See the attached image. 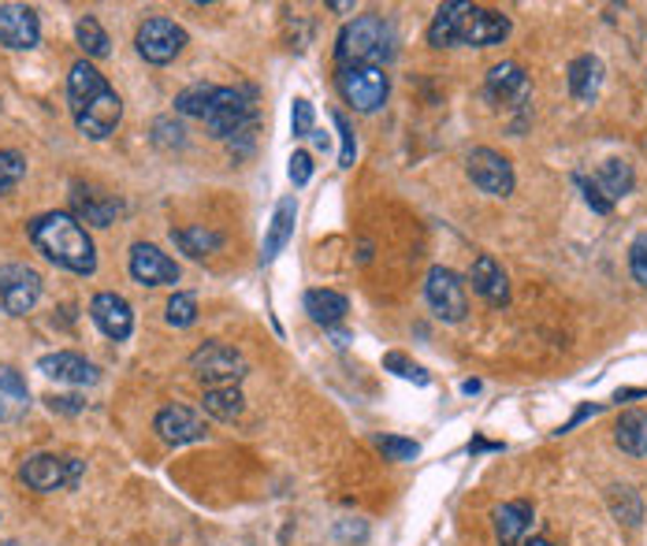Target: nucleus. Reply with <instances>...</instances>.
Segmentation results:
<instances>
[{
    "instance_id": "20",
    "label": "nucleus",
    "mask_w": 647,
    "mask_h": 546,
    "mask_svg": "<svg viewBox=\"0 0 647 546\" xmlns=\"http://www.w3.org/2000/svg\"><path fill=\"white\" fill-rule=\"evenodd\" d=\"M104 90H109V79H104L101 71L90 64V60H79V64H71V71H68V101H71V112L82 109V104H90L93 97H101Z\"/></svg>"
},
{
    "instance_id": "45",
    "label": "nucleus",
    "mask_w": 647,
    "mask_h": 546,
    "mask_svg": "<svg viewBox=\"0 0 647 546\" xmlns=\"http://www.w3.org/2000/svg\"><path fill=\"white\" fill-rule=\"evenodd\" d=\"M49 409L52 413H82L86 409V398H79V394H49Z\"/></svg>"
},
{
    "instance_id": "43",
    "label": "nucleus",
    "mask_w": 647,
    "mask_h": 546,
    "mask_svg": "<svg viewBox=\"0 0 647 546\" xmlns=\"http://www.w3.org/2000/svg\"><path fill=\"white\" fill-rule=\"evenodd\" d=\"M183 127L179 123H172V120H156V145H161V150H168V145H183L186 138H183Z\"/></svg>"
},
{
    "instance_id": "29",
    "label": "nucleus",
    "mask_w": 647,
    "mask_h": 546,
    "mask_svg": "<svg viewBox=\"0 0 647 546\" xmlns=\"http://www.w3.org/2000/svg\"><path fill=\"white\" fill-rule=\"evenodd\" d=\"M30 405V394H27V383L19 380V372L4 369L0 372V420H16L23 416Z\"/></svg>"
},
{
    "instance_id": "3",
    "label": "nucleus",
    "mask_w": 647,
    "mask_h": 546,
    "mask_svg": "<svg viewBox=\"0 0 647 546\" xmlns=\"http://www.w3.org/2000/svg\"><path fill=\"white\" fill-rule=\"evenodd\" d=\"M254 86H216L213 101L205 112V127L213 131V138H238V134L254 131Z\"/></svg>"
},
{
    "instance_id": "7",
    "label": "nucleus",
    "mask_w": 647,
    "mask_h": 546,
    "mask_svg": "<svg viewBox=\"0 0 647 546\" xmlns=\"http://www.w3.org/2000/svg\"><path fill=\"white\" fill-rule=\"evenodd\" d=\"M191 369L205 383V391L208 387H238V380L246 375V357L227 342H205L202 350H194Z\"/></svg>"
},
{
    "instance_id": "4",
    "label": "nucleus",
    "mask_w": 647,
    "mask_h": 546,
    "mask_svg": "<svg viewBox=\"0 0 647 546\" xmlns=\"http://www.w3.org/2000/svg\"><path fill=\"white\" fill-rule=\"evenodd\" d=\"M82 465L79 457H57V454H30L19 468V480L27 483L38 495H52V491H75L82 483Z\"/></svg>"
},
{
    "instance_id": "2",
    "label": "nucleus",
    "mask_w": 647,
    "mask_h": 546,
    "mask_svg": "<svg viewBox=\"0 0 647 546\" xmlns=\"http://www.w3.org/2000/svg\"><path fill=\"white\" fill-rule=\"evenodd\" d=\"M336 56H339V68H358V64L380 68V60L394 56L391 23L383 16H358L353 23L342 27Z\"/></svg>"
},
{
    "instance_id": "8",
    "label": "nucleus",
    "mask_w": 647,
    "mask_h": 546,
    "mask_svg": "<svg viewBox=\"0 0 647 546\" xmlns=\"http://www.w3.org/2000/svg\"><path fill=\"white\" fill-rule=\"evenodd\" d=\"M424 298H428V309H432L440 320H446V323H462L465 320L469 298H465V282H462L458 271L435 265L424 279Z\"/></svg>"
},
{
    "instance_id": "40",
    "label": "nucleus",
    "mask_w": 647,
    "mask_h": 546,
    "mask_svg": "<svg viewBox=\"0 0 647 546\" xmlns=\"http://www.w3.org/2000/svg\"><path fill=\"white\" fill-rule=\"evenodd\" d=\"M629 271H633V279L640 282V287H647V230L633 238V246H629Z\"/></svg>"
},
{
    "instance_id": "18",
    "label": "nucleus",
    "mask_w": 647,
    "mask_h": 546,
    "mask_svg": "<svg viewBox=\"0 0 647 546\" xmlns=\"http://www.w3.org/2000/svg\"><path fill=\"white\" fill-rule=\"evenodd\" d=\"M38 372H45L49 380H57V383H71V387H90V383H97L101 380V372L93 369V364L86 361V357H79V353H68V350H60V353H45L38 361Z\"/></svg>"
},
{
    "instance_id": "36",
    "label": "nucleus",
    "mask_w": 647,
    "mask_h": 546,
    "mask_svg": "<svg viewBox=\"0 0 647 546\" xmlns=\"http://www.w3.org/2000/svg\"><path fill=\"white\" fill-rule=\"evenodd\" d=\"M376 450L388 461H413L421 454V446H417L413 439H399V435H380L376 439Z\"/></svg>"
},
{
    "instance_id": "1",
    "label": "nucleus",
    "mask_w": 647,
    "mask_h": 546,
    "mask_svg": "<svg viewBox=\"0 0 647 546\" xmlns=\"http://www.w3.org/2000/svg\"><path fill=\"white\" fill-rule=\"evenodd\" d=\"M27 235L49 265L75 271V276H93V271H97V246H93L86 227H82L71 213L34 216L27 224Z\"/></svg>"
},
{
    "instance_id": "24",
    "label": "nucleus",
    "mask_w": 647,
    "mask_h": 546,
    "mask_svg": "<svg viewBox=\"0 0 647 546\" xmlns=\"http://www.w3.org/2000/svg\"><path fill=\"white\" fill-rule=\"evenodd\" d=\"M295 219H298V205L295 197H284L273 213V224H268V235H265V260H276L284 254V246L295 238Z\"/></svg>"
},
{
    "instance_id": "21",
    "label": "nucleus",
    "mask_w": 647,
    "mask_h": 546,
    "mask_svg": "<svg viewBox=\"0 0 647 546\" xmlns=\"http://www.w3.org/2000/svg\"><path fill=\"white\" fill-rule=\"evenodd\" d=\"M599 90H603V60L584 52V56H577L569 64V93L581 104H592L599 97Z\"/></svg>"
},
{
    "instance_id": "19",
    "label": "nucleus",
    "mask_w": 647,
    "mask_h": 546,
    "mask_svg": "<svg viewBox=\"0 0 647 546\" xmlns=\"http://www.w3.org/2000/svg\"><path fill=\"white\" fill-rule=\"evenodd\" d=\"M532 521H536L532 502H525V498L503 502V506L495 509V539H499V546H525L528 532H532Z\"/></svg>"
},
{
    "instance_id": "34",
    "label": "nucleus",
    "mask_w": 647,
    "mask_h": 546,
    "mask_svg": "<svg viewBox=\"0 0 647 546\" xmlns=\"http://www.w3.org/2000/svg\"><path fill=\"white\" fill-rule=\"evenodd\" d=\"M164 320H168L172 328H191V323L197 320L194 293H172L168 306H164Z\"/></svg>"
},
{
    "instance_id": "41",
    "label": "nucleus",
    "mask_w": 647,
    "mask_h": 546,
    "mask_svg": "<svg viewBox=\"0 0 647 546\" xmlns=\"http://www.w3.org/2000/svg\"><path fill=\"white\" fill-rule=\"evenodd\" d=\"M312 120H317L312 104L306 97H298L295 101V112H290V127H295V138H309V134H312Z\"/></svg>"
},
{
    "instance_id": "10",
    "label": "nucleus",
    "mask_w": 647,
    "mask_h": 546,
    "mask_svg": "<svg viewBox=\"0 0 647 546\" xmlns=\"http://www.w3.org/2000/svg\"><path fill=\"white\" fill-rule=\"evenodd\" d=\"M41 298V276L27 265L0 268V306L8 317H27Z\"/></svg>"
},
{
    "instance_id": "9",
    "label": "nucleus",
    "mask_w": 647,
    "mask_h": 546,
    "mask_svg": "<svg viewBox=\"0 0 647 546\" xmlns=\"http://www.w3.org/2000/svg\"><path fill=\"white\" fill-rule=\"evenodd\" d=\"M465 172H469V178H473V186L480 194H487V197L514 194V183H517L514 164H510L503 153L487 150V145H480V150L465 156Z\"/></svg>"
},
{
    "instance_id": "44",
    "label": "nucleus",
    "mask_w": 647,
    "mask_h": 546,
    "mask_svg": "<svg viewBox=\"0 0 647 546\" xmlns=\"http://www.w3.org/2000/svg\"><path fill=\"white\" fill-rule=\"evenodd\" d=\"M287 175H290V183H295V186H306L312 178V156L309 153H295V156H290Z\"/></svg>"
},
{
    "instance_id": "35",
    "label": "nucleus",
    "mask_w": 647,
    "mask_h": 546,
    "mask_svg": "<svg viewBox=\"0 0 647 546\" xmlns=\"http://www.w3.org/2000/svg\"><path fill=\"white\" fill-rule=\"evenodd\" d=\"M23 175H27V161H23V153H16V150H0V194L16 190V186L23 183Z\"/></svg>"
},
{
    "instance_id": "22",
    "label": "nucleus",
    "mask_w": 647,
    "mask_h": 546,
    "mask_svg": "<svg viewBox=\"0 0 647 546\" xmlns=\"http://www.w3.org/2000/svg\"><path fill=\"white\" fill-rule=\"evenodd\" d=\"M71 202H75V219L82 224H93V227H109L112 219L120 216V202L116 197H109V194H97V190H86V186H79L75 183V194H71Z\"/></svg>"
},
{
    "instance_id": "12",
    "label": "nucleus",
    "mask_w": 647,
    "mask_h": 546,
    "mask_svg": "<svg viewBox=\"0 0 647 546\" xmlns=\"http://www.w3.org/2000/svg\"><path fill=\"white\" fill-rule=\"evenodd\" d=\"M71 115H75L79 134H86L90 142H104L112 131L120 127V120H123V101H120V93L109 86V90L101 93V97H93L90 104H82V109H75Z\"/></svg>"
},
{
    "instance_id": "23",
    "label": "nucleus",
    "mask_w": 647,
    "mask_h": 546,
    "mask_svg": "<svg viewBox=\"0 0 647 546\" xmlns=\"http://www.w3.org/2000/svg\"><path fill=\"white\" fill-rule=\"evenodd\" d=\"M487 93H492L495 101H521L528 93L525 68L514 64V60H503V64H495L492 71H487Z\"/></svg>"
},
{
    "instance_id": "14",
    "label": "nucleus",
    "mask_w": 647,
    "mask_h": 546,
    "mask_svg": "<svg viewBox=\"0 0 647 546\" xmlns=\"http://www.w3.org/2000/svg\"><path fill=\"white\" fill-rule=\"evenodd\" d=\"M127 268H131V279L142 282V287H175L179 282V265L168 254H161L156 246H150V241H138L131 249Z\"/></svg>"
},
{
    "instance_id": "39",
    "label": "nucleus",
    "mask_w": 647,
    "mask_h": 546,
    "mask_svg": "<svg viewBox=\"0 0 647 546\" xmlns=\"http://www.w3.org/2000/svg\"><path fill=\"white\" fill-rule=\"evenodd\" d=\"M336 120V131H339V142H342V150H339V164L342 167H350L353 164V156H358V142H353V127H350V120L342 112L331 115Z\"/></svg>"
},
{
    "instance_id": "5",
    "label": "nucleus",
    "mask_w": 647,
    "mask_h": 546,
    "mask_svg": "<svg viewBox=\"0 0 647 546\" xmlns=\"http://www.w3.org/2000/svg\"><path fill=\"white\" fill-rule=\"evenodd\" d=\"M339 93L353 104V112H376L388 104L391 79L383 68L358 64V68H339Z\"/></svg>"
},
{
    "instance_id": "30",
    "label": "nucleus",
    "mask_w": 647,
    "mask_h": 546,
    "mask_svg": "<svg viewBox=\"0 0 647 546\" xmlns=\"http://www.w3.org/2000/svg\"><path fill=\"white\" fill-rule=\"evenodd\" d=\"M172 238H175V246L191 257H208L224 246L220 230H208V227H179V230H172Z\"/></svg>"
},
{
    "instance_id": "13",
    "label": "nucleus",
    "mask_w": 647,
    "mask_h": 546,
    "mask_svg": "<svg viewBox=\"0 0 647 546\" xmlns=\"http://www.w3.org/2000/svg\"><path fill=\"white\" fill-rule=\"evenodd\" d=\"M90 317L101 328L104 339H112V342H127L131 339L134 309H131V301L123 298V293H116V290L97 293V298L90 301Z\"/></svg>"
},
{
    "instance_id": "16",
    "label": "nucleus",
    "mask_w": 647,
    "mask_h": 546,
    "mask_svg": "<svg viewBox=\"0 0 647 546\" xmlns=\"http://www.w3.org/2000/svg\"><path fill=\"white\" fill-rule=\"evenodd\" d=\"M153 432L164 439L168 446H186V443H202L205 424L194 409L186 405H164L161 413L153 416Z\"/></svg>"
},
{
    "instance_id": "47",
    "label": "nucleus",
    "mask_w": 647,
    "mask_h": 546,
    "mask_svg": "<svg viewBox=\"0 0 647 546\" xmlns=\"http://www.w3.org/2000/svg\"><path fill=\"white\" fill-rule=\"evenodd\" d=\"M462 391H465V394H476V391H480V380H465V383H462Z\"/></svg>"
},
{
    "instance_id": "38",
    "label": "nucleus",
    "mask_w": 647,
    "mask_h": 546,
    "mask_svg": "<svg viewBox=\"0 0 647 546\" xmlns=\"http://www.w3.org/2000/svg\"><path fill=\"white\" fill-rule=\"evenodd\" d=\"M383 369H391L394 375H402V380H413L417 387H428V372L421 369V364L405 361L402 353H388V357H383Z\"/></svg>"
},
{
    "instance_id": "17",
    "label": "nucleus",
    "mask_w": 647,
    "mask_h": 546,
    "mask_svg": "<svg viewBox=\"0 0 647 546\" xmlns=\"http://www.w3.org/2000/svg\"><path fill=\"white\" fill-rule=\"evenodd\" d=\"M469 282H473V290L487 301V306H495V309L510 306V279H506L503 265H499V260H495L492 254H480V257L473 260Z\"/></svg>"
},
{
    "instance_id": "25",
    "label": "nucleus",
    "mask_w": 647,
    "mask_h": 546,
    "mask_svg": "<svg viewBox=\"0 0 647 546\" xmlns=\"http://www.w3.org/2000/svg\"><path fill=\"white\" fill-rule=\"evenodd\" d=\"M306 312H309V320L312 323H320V328H336V323L347 320V298H342L339 290H309L306 293Z\"/></svg>"
},
{
    "instance_id": "49",
    "label": "nucleus",
    "mask_w": 647,
    "mask_h": 546,
    "mask_svg": "<svg viewBox=\"0 0 647 546\" xmlns=\"http://www.w3.org/2000/svg\"><path fill=\"white\" fill-rule=\"evenodd\" d=\"M525 546H555V543H551V539H528Z\"/></svg>"
},
{
    "instance_id": "28",
    "label": "nucleus",
    "mask_w": 647,
    "mask_h": 546,
    "mask_svg": "<svg viewBox=\"0 0 647 546\" xmlns=\"http://www.w3.org/2000/svg\"><path fill=\"white\" fill-rule=\"evenodd\" d=\"M614 443H618L629 457H647V413H622L618 427H614Z\"/></svg>"
},
{
    "instance_id": "46",
    "label": "nucleus",
    "mask_w": 647,
    "mask_h": 546,
    "mask_svg": "<svg viewBox=\"0 0 647 546\" xmlns=\"http://www.w3.org/2000/svg\"><path fill=\"white\" fill-rule=\"evenodd\" d=\"M331 12H353V0H328Z\"/></svg>"
},
{
    "instance_id": "26",
    "label": "nucleus",
    "mask_w": 647,
    "mask_h": 546,
    "mask_svg": "<svg viewBox=\"0 0 647 546\" xmlns=\"http://www.w3.org/2000/svg\"><path fill=\"white\" fill-rule=\"evenodd\" d=\"M465 8H469V0H451V4H440V12H435L432 27H428V45H432V49L458 45V27H462Z\"/></svg>"
},
{
    "instance_id": "48",
    "label": "nucleus",
    "mask_w": 647,
    "mask_h": 546,
    "mask_svg": "<svg viewBox=\"0 0 647 546\" xmlns=\"http://www.w3.org/2000/svg\"><path fill=\"white\" fill-rule=\"evenodd\" d=\"M312 145H317V150H328V134H312Z\"/></svg>"
},
{
    "instance_id": "27",
    "label": "nucleus",
    "mask_w": 647,
    "mask_h": 546,
    "mask_svg": "<svg viewBox=\"0 0 647 546\" xmlns=\"http://www.w3.org/2000/svg\"><path fill=\"white\" fill-rule=\"evenodd\" d=\"M596 186L603 190V197H607L610 205H618L622 197H629L633 194V186H636V175H633V167L618 161V156H610V161H603V167L596 172Z\"/></svg>"
},
{
    "instance_id": "31",
    "label": "nucleus",
    "mask_w": 647,
    "mask_h": 546,
    "mask_svg": "<svg viewBox=\"0 0 647 546\" xmlns=\"http://www.w3.org/2000/svg\"><path fill=\"white\" fill-rule=\"evenodd\" d=\"M202 405H205V413L216 420H238L246 409V398L238 387H208Z\"/></svg>"
},
{
    "instance_id": "37",
    "label": "nucleus",
    "mask_w": 647,
    "mask_h": 546,
    "mask_svg": "<svg viewBox=\"0 0 647 546\" xmlns=\"http://www.w3.org/2000/svg\"><path fill=\"white\" fill-rule=\"evenodd\" d=\"M610 506L625 524H640V502H636L633 487H614L610 491Z\"/></svg>"
},
{
    "instance_id": "11",
    "label": "nucleus",
    "mask_w": 647,
    "mask_h": 546,
    "mask_svg": "<svg viewBox=\"0 0 647 546\" xmlns=\"http://www.w3.org/2000/svg\"><path fill=\"white\" fill-rule=\"evenodd\" d=\"M510 38V19L495 8H480L469 4L462 16V27H458V45H473V49H492L503 45Z\"/></svg>"
},
{
    "instance_id": "6",
    "label": "nucleus",
    "mask_w": 647,
    "mask_h": 546,
    "mask_svg": "<svg viewBox=\"0 0 647 546\" xmlns=\"http://www.w3.org/2000/svg\"><path fill=\"white\" fill-rule=\"evenodd\" d=\"M186 45V30L175 23V19H164V16H153L145 19V23L138 27V34H134V49H138V56L145 60V64H172L175 56L183 52Z\"/></svg>"
},
{
    "instance_id": "32",
    "label": "nucleus",
    "mask_w": 647,
    "mask_h": 546,
    "mask_svg": "<svg viewBox=\"0 0 647 546\" xmlns=\"http://www.w3.org/2000/svg\"><path fill=\"white\" fill-rule=\"evenodd\" d=\"M75 41H79V49L86 52L90 60H101V56H109V52H112L109 34H104V27L93 16H82L75 23Z\"/></svg>"
},
{
    "instance_id": "42",
    "label": "nucleus",
    "mask_w": 647,
    "mask_h": 546,
    "mask_svg": "<svg viewBox=\"0 0 647 546\" xmlns=\"http://www.w3.org/2000/svg\"><path fill=\"white\" fill-rule=\"evenodd\" d=\"M573 183H577L581 190H584V202H588V208H592V213L607 216L610 208H614V205L607 202V197H603V190H599V186H596V178H584V175H577V178H573Z\"/></svg>"
},
{
    "instance_id": "33",
    "label": "nucleus",
    "mask_w": 647,
    "mask_h": 546,
    "mask_svg": "<svg viewBox=\"0 0 647 546\" xmlns=\"http://www.w3.org/2000/svg\"><path fill=\"white\" fill-rule=\"evenodd\" d=\"M216 86H208V82H194V86H186L179 97H175V112L183 115H197V120H205L208 112V101H213Z\"/></svg>"
},
{
    "instance_id": "15",
    "label": "nucleus",
    "mask_w": 647,
    "mask_h": 546,
    "mask_svg": "<svg viewBox=\"0 0 647 546\" xmlns=\"http://www.w3.org/2000/svg\"><path fill=\"white\" fill-rule=\"evenodd\" d=\"M41 41L38 12L27 4H0V45L12 52H30Z\"/></svg>"
}]
</instances>
